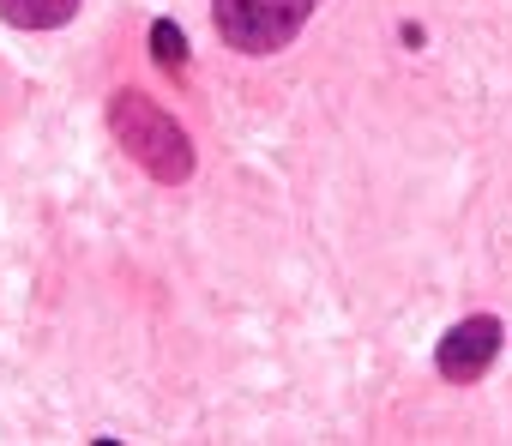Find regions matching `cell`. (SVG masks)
<instances>
[{
	"label": "cell",
	"mask_w": 512,
	"mask_h": 446,
	"mask_svg": "<svg viewBox=\"0 0 512 446\" xmlns=\"http://www.w3.org/2000/svg\"><path fill=\"white\" fill-rule=\"evenodd\" d=\"M109 133L151 181H163V187L193 181V139H187V127L163 103H151L145 91H115L109 97Z\"/></svg>",
	"instance_id": "obj_1"
},
{
	"label": "cell",
	"mask_w": 512,
	"mask_h": 446,
	"mask_svg": "<svg viewBox=\"0 0 512 446\" xmlns=\"http://www.w3.org/2000/svg\"><path fill=\"white\" fill-rule=\"evenodd\" d=\"M314 13H320V0H211V25L223 49L253 55V61L290 49Z\"/></svg>",
	"instance_id": "obj_2"
},
{
	"label": "cell",
	"mask_w": 512,
	"mask_h": 446,
	"mask_svg": "<svg viewBox=\"0 0 512 446\" xmlns=\"http://www.w3.org/2000/svg\"><path fill=\"white\" fill-rule=\"evenodd\" d=\"M500 344H506V326H500L494 314H470V320H458V326L440 338V350H434V368H440V380H452V386H470V380H482V374L494 368Z\"/></svg>",
	"instance_id": "obj_3"
},
{
	"label": "cell",
	"mask_w": 512,
	"mask_h": 446,
	"mask_svg": "<svg viewBox=\"0 0 512 446\" xmlns=\"http://www.w3.org/2000/svg\"><path fill=\"white\" fill-rule=\"evenodd\" d=\"M0 19L13 31H61L79 19V0H0Z\"/></svg>",
	"instance_id": "obj_4"
},
{
	"label": "cell",
	"mask_w": 512,
	"mask_h": 446,
	"mask_svg": "<svg viewBox=\"0 0 512 446\" xmlns=\"http://www.w3.org/2000/svg\"><path fill=\"white\" fill-rule=\"evenodd\" d=\"M151 55H157L163 73H187V37H181V25L157 19V25H151Z\"/></svg>",
	"instance_id": "obj_5"
}]
</instances>
